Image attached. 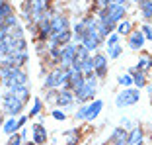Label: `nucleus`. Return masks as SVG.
<instances>
[{"mask_svg":"<svg viewBox=\"0 0 152 145\" xmlns=\"http://www.w3.org/2000/svg\"><path fill=\"white\" fill-rule=\"evenodd\" d=\"M142 43H144V36H142L140 30L131 33V37H129V47H131V49H140Z\"/></svg>","mask_w":152,"mask_h":145,"instance_id":"16","label":"nucleus"},{"mask_svg":"<svg viewBox=\"0 0 152 145\" xmlns=\"http://www.w3.org/2000/svg\"><path fill=\"white\" fill-rule=\"evenodd\" d=\"M74 57H76V45H64L63 49H61V69H70L72 67V63H74Z\"/></svg>","mask_w":152,"mask_h":145,"instance_id":"7","label":"nucleus"},{"mask_svg":"<svg viewBox=\"0 0 152 145\" xmlns=\"http://www.w3.org/2000/svg\"><path fill=\"white\" fill-rule=\"evenodd\" d=\"M39 112H41V100H35V106H33V110L29 112V116H37Z\"/></svg>","mask_w":152,"mask_h":145,"instance_id":"31","label":"nucleus"},{"mask_svg":"<svg viewBox=\"0 0 152 145\" xmlns=\"http://www.w3.org/2000/svg\"><path fill=\"white\" fill-rule=\"evenodd\" d=\"M53 118L55 120H64L66 116H64V112H61V110H55V112H53Z\"/></svg>","mask_w":152,"mask_h":145,"instance_id":"33","label":"nucleus"},{"mask_svg":"<svg viewBox=\"0 0 152 145\" xmlns=\"http://www.w3.org/2000/svg\"><path fill=\"white\" fill-rule=\"evenodd\" d=\"M72 39V32H63V33H55L51 36V47H64L68 45V41Z\"/></svg>","mask_w":152,"mask_h":145,"instance_id":"9","label":"nucleus"},{"mask_svg":"<svg viewBox=\"0 0 152 145\" xmlns=\"http://www.w3.org/2000/svg\"><path fill=\"white\" fill-rule=\"evenodd\" d=\"M2 4H6V0H0V6H2Z\"/></svg>","mask_w":152,"mask_h":145,"instance_id":"35","label":"nucleus"},{"mask_svg":"<svg viewBox=\"0 0 152 145\" xmlns=\"http://www.w3.org/2000/svg\"><path fill=\"white\" fill-rule=\"evenodd\" d=\"M142 139H144L142 129H140V127H133L129 132V137H127L125 145H142Z\"/></svg>","mask_w":152,"mask_h":145,"instance_id":"14","label":"nucleus"},{"mask_svg":"<svg viewBox=\"0 0 152 145\" xmlns=\"http://www.w3.org/2000/svg\"><path fill=\"white\" fill-rule=\"evenodd\" d=\"M127 137H129V132L123 129V126H121V127H115V129H113L109 141H111V145H125L127 143Z\"/></svg>","mask_w":152,"mask_h":145,"instance_id":"11","label":"nucleus"},{"mask_svg":"<svg viewBox=\"0 0 152 145\" xmlns=\"http://www.w3.org/2000/svg\"><path fill=\"white\" fill-rule=\"evenodd\" d=\"M133 2H139V4H140V2H142V0H133Z\"/></svg>","mask_w":152,"mask_h":145,"instance_id":"38","label":"nucleus"},{"mask_svg":"<svg viewBox=\"0 0 152 145\" xmlns=\"http://www.w3.org/2000/svg\"><path fill=\"white\" fill-rule=\"evenodd\" d=\"M133 72H134V77H133V82H134L137 86H139V88H142V86L146 84V78H144V72L137 71V67L133 69Z\"/></svg>","mask_w":152,"mask_h":145,"instance_id":"23","label":"nucleus"},{"mask_svg":"<svg viewBox=\"0 0 152 145\" xmlns=\"http://www.w3.org/2000/svg\"><path fill=\"white\" fill-rule=\"evenodd\" d=\"M117 41H119V33H113V36H109L107 45H113V43H117Z\"/></svg>","mask_w":152,"mask_h":145,"instance_id":"34","label":"nucleus"},{"mask_svg":"<svg viewBox=\"0 0 152 145\" xmlns=\"http://www.w3.org/2000/svg\"><path fill=\"white\" fill-rule=\"evenodd\" d=\"M92 65H94V71L98 77H105V72H107V59H105V55H96L92 59Z\"/></svg>","mask_w":152,"mask_h":145,"instance_id":"10","label":"nucleus"},{"mask_svg":"<svg viewBox=\"0 0 152 145\" xmlns=\"http://www.w3.org/2000/svg\"><path fill=\"white\" fill-rule=\"evenodd\" d=\"M68 135H70V141H68V145H76V143H78V133L68 132Z\"/></svg>","mask_w":152,"mask_h":145,"instance_id":"32","label":"nucleus"},{"mask_svg":"<svg viewBox=\"0 0 152 145\" xmlns=\"http://www.w3.org/2000/svg\"><path fill=\"white\" fill-rule=\"evenodd\" d=\"M10 16H14V8L6 2V4L0 6V32H4V30H6V22H8Z\"/></svg>","mask_w":152,"mask_h":145,"instance_id":"13","label":"nucleus"},{"mask_svg":"<svg viewBox=\"0 0 152 145\" xmlns=\"http://www.w3.org/2000/svg\"><path fill=\"white\" fill-rule=\"evenodd\" d=\"M119 82H121V84H125V86H131V84H133V78H131L129 75H123V77H119Z\"/></svg>","mask_w":152,"mask_h":145,"instance_id":"29","label":"nucleus"},{"mask_svg":"<svg viewBox=\"0 0 152 145\" xmlns=\"http://www.w3.org/2000/svg\"><path fill=\"white\" fill-rule=\"evenodd\" d=\"M150 2H152V0H150Z\"/></svg>","mask_w":152,"mask_h":145,"instance_id":"40","label":"nucleus"},{"mask_svg":"<svg viewBox=\"0 0 152 145\" xmlns=\"http://www.w3.org/2000/svg\"><path fill=\"white\" fill-rule=\"evenodd\" d=\"M121 51H123V47L119 45V43H113V45H107V57L109 59H117L121 55Z\"/></svg>","mask_w":152,"mask_h":145,"instance_id":"22","label":"nucleus"},{"mask_svg":"<svg viewBox=\"0 0 152 145\" xmlns=\"http://www.w3.org/2000/svg\"><path fill=\"white\" fill-rule=\"evenodd\" d=\"M129 32H131V24L129 22H119L117 24V33H119V36H127Z\"/></svg>","mask_w":152,"mask_h":145,"instance_id":"25","label":"nucleus"},{"mask_svg":"<svg viewBox=\"0 0 152 145\" xmlns=\"http://www.w3.org/2000/svg\"><path fill=\"white\" fill-rule=\"evenodd\" d=\"M148 69H152V59L148 57V55H142V57L139 59V65H137V71L144 72V71H148Z\"/></svg>","mask_w":152,"mask_h":145,"instance_id":"20","label":"nucleus"},{"mask_svg":"<svg viewBox=\"0 0 152 145\" xmlns=\"http://www.w3.org/2000/svg\"><path fill=\"white\" fill-rule=\"evenodd\" d=\"M2 102H4V110L10 114V116H12V118H16V116L22 112V108H23V104L12 94V92H6L4 98H2Z\"/></svg>","mask_w":152,"mask_h":145,"instance_id":"5","label":"nucleus"},{"mask_svg":"<svg viewBox=\"0 0 152 145\" xmlns=\"http://www.w3.org/2000/svg\"><path fill=\"white\" fill-rule=\"evenodd\" d=\"M86 112H88V106H82V108L76 112V118L78 120H86Z\"/></svg>","mask_w":152,"mask_h":145,"instance_id":"30","label":"nucleus"},{"mask_svg":"<svg viewBox=\"0 0 152 145\" xmlns=\"http://www.w3.org/2000/svg\"><path fill=\"white\" fill-rule=\"evenodd\" d=\"M72 100H74V96H72V92L66 90V88L57 92V104L58 106H68V104H72Z\"/></svg>","mask_w":152,"mask_h":145,"instance_id":"17","label":"nucleus"},{"mask_svg":"<svg viewBox=\"0 0 152 145\" xmlns=\"http://www.w3.org/2000/svg\"><path fill=\"white\" fill-rule=\"evenodd\" d=\"M41 2H43V4H45V6H47V2H49V0H41Z\"/></svg>","mask_w":152,"mask_h":145,"instance_id":"36","label":"nucleus"},{"mask_svg":"<svg viewBox=\"0 0 152 145\" xmlns=\"http://www.w3.org/2000/svg\"><path fill=\"white\" fill-rule=\"evenodd\" d=\"M39 36H41V39L51 36V20H45V18L39 20Z\"/></svg>","mask_w":152,"mask_h":145,"instance_id":"19","label":"nucleus"},{"mask_svg":"<svg viewBox=\"0 0 152 145\" xmlns=\"http://www.w3.org/2000/svg\"><path fill=\"white\" fill-rule=\"evenodd\" d=\"M102 4L107 8V6H115V4H125V0H102Z\"/></svg>","mask_w":152,"mask_h":145,"instance_id":"28","label":"nucleus"},{"mask_svg":"<svg viewBox=\"0 0 152 145\" xmlns=\"http://www.w3.org/2000/svg\"><path fill=\"white\" fill-rule=\"evenodd\" d=\"M18 127H20V122L16 118H10L8 122L4 124V132L8 133V135H12V133H16L18 132Z\"/></svg>","mask_w":152,"mask_h":145,"instance_id":"21","label":"nucleus"},{"mask_svg":"<svg viewBox=\"0 0 152 145\" xmlns=\"http://www.w3.org/2000/svg\"><path fill=\"white\" fill-rule=\"evenodd\" d=\"M102 108H103V102L102 100H96V102H92V104H88V112H86V120H96L98 118V114L102 112Z\"/></svg>","mask_w":152,"mask_h":145,"instance_id":"15","label":"nucleus"},{"mask_svg":"<svg viewBox=\"0 0 152 145\" xmlns=\"http://www.w3.org/2000/svg\"><path fill=\"white\" fill-rule=\"evenodd\" d=\"M150 94H152V84H150Z\"/></svg>","mask_w":152,"mask_h":145,"instance_id":"39","label":"nucleus"},{"mask_svg":"<svg viewBox=\"0 0 152 145\" xmlns=\"http://www.w3.org/2000/svg\"><path fill=\"white\" fill-rule=\"evenodd\" d=\"M139 6H140V10H142L144 18H152V2H150V0H142Z\"/></svg>","mask_w":152,"mask_h":145,"instance_id":"24","label":"nucleus"},{"mask_svg":"<svg viewBox=\"0 0 152 145\" xmlns=\"http://www.w3.org/2000/svg\"><path fill=\"white\" fill-rule=\"evenodd\" d=\"M0 77H2V82L8 86L10 90L16 88V86H26V82H27V75L22 69L4 67V65H0Z\"/></svg>","mask_w":152,"mask_h":145,"instance_id":"1","label":"nucleus"},{"mask_svg":"<svg viewBox=\"0 0 152 145\" xmlns=\"http://www.w3.org/2000/svg\"><path fill=\"white\" fill-rule=\"evenodd\" d=\"M22 145H35V143H22Z\"/></svg>","mask_w":152,"mask_h":145,"instance_id":"37","label":"nucleus"},{"mask_svg":"<svg viewBox=\"0 0 152 145\" xmlns=\"http://www.w3.org/2000/svg\"><path fill=\"white\" fill-rule=\"evenodd\" d=\"M12 92L14 96H16V98L20 100V102H27V98H29V88H27V86H16V88H12Z\"/></svg>","mask_w":152,"mask_h":145,"instance_id":"18","label":"nucleus"},{"mask_svg":"<svg viewBox=\"0 0 152 145\" xmlns=\"http://www.w3.org/2000/svg\"><path fill=\"white\" fill-rule=\"evenodd\" d=\"M94 94H96V78L94 77L86 78L84 84L74 92V96H76L78 102H88V100H92V96H94Z\"/></svg>","mask_w":152,"mask_h":145,"instance_id":"3","label":"nucleus"},{"mask_svg":"<svg viewBox=\"0 0 152 145\" xmlns=\"http://www.w3.org/2000/svg\"><path fill=\"white\" fill-rule=\"evenodd\" d=\"M63 32H68V20L64 16H55L51 20V36L55 33H63Z\"/></svg>","mask_w":152,"mask_h":145,"instance_id":"8","label":"nucleus"},{"mask_svg":"<svg viewBox=\"0 0 152 145\" xmlns=\"http://www.w3.org/2000/svg\"><path fill=\"white\" fill-rule=\"evenodd\" d=\"M140 32H142V36H144V39H148V41H152V27L150 26H144L142 30H140Z\"/></svg>","mask_w":152,"mask_h":145,"instance_id":"27","label":"nucleus"},{"mask_svg":"<svg viewBox=\"0 0 152 145\" xmlns=\"http://www.w3.org/2000/svg\"><path fill=\"white\" fill-rule=\"evenodd\" d=\"M66 78H68V72L64 69H57L49 75V77L45 78V86L47 88H57L61 84H66Z\"/></svg>","mask_w":152,"mask_h":145,"instance_id":"6","label":"nucleus"},{"mask_svg":"<svg viewBox=\"0 0 152 145\" xmlns=\"http://www.w3.org/2000/svg\"><path fill=\"white\" fill-rule=\"evenodd\" d=\"M47 141V129L43 124H35L33 126V143L35 145H45Z\"/></svg>","mask_w":152,"mask_h":145,"instance_id":"12","label":"nucleus"},{"mask_svg":"<svg viewBox=\"0 0 152 145\" xmlns=\"http://www.w3.org/2000/svg\"><path fill=\"white\" fill-rule=\"evenodd\" d=\"M140 100V92L134 90V88H125L123 92H119L115 98L117 108H125V106H133Z\"/></svg>","mask_w":152,"mask_h":145,"instance_id":"2","label":"nucleus"},{"mask_svg":"<svg viewBox=\"0 0 152 145\" xmlns=\"http://www.w3.org/2000/svg\"><path fill=\"white\" fill-rule=\"evenodd\" d=\"M109 145H111V143H109Z\"/></svg>","mask_w":152,"mask_h":145,"instance_id":"41","label":"nucleus"},{"mask_svg":"<svg viewBox=\"0 0 152 145\" xmlns=\"http://www.w3.org/2000/svg\"><path fill=\"white\" fill-rule=\"evenodd\" d=\"M6 145H22V135H18V133H12Z\"/></svg>","mask_w":152,"mask_h":145,"instance_id":"26","label":"nucleus"},{"mask_svg":"<svg viewBox=\"0 0 152 145\" xmlns=\"http://www.w3.org/2000/svg\"><path fill=\"white\" fill-rule=\"evenodd\" d=\"M125 4H115V6H107V8H103L102 12H99V16H103V18H107L111 24H117L123 20V16H125Z\"/></svg>","mask_w":152,"mask_h":145,"instance_id":"4","label":"nucleus"}]
</instances>
